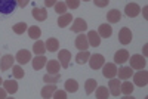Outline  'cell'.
<instances>
[{
  "mask_svg": "<svg viewBox=\"0 0 148 99\" xmlns=\"http://www.w3.org/2000/svg\"><path fill=\"white\" fill-rule=\"evenodd\" d=\"M133 84L139 86V87H145L148 84V72L145 70H138V72H135L133 76Z\"/></svg>",
  "mask_w": 148,
  "mask_h": 99,
  "instance_id": "1",
  "label": "cell"
},
{
  "mask_svg": "<svg viewBox=\"0 0 148 99\" xmlns=\"http://www.w3.org/2000/svg\"><path fill=\"white\" fill-rule=\"evenodd\" d=\"M16 0H0V14L9 15L16 8Z\"/></svg>",
  "mask_w": 148,
  "mask_h": 99,
  "instance_id": "2",
  "label": "cell"
},
{
  "mask_svg": "<svg viewBox=\"0 0 148 99\" xmlns=\"http://www.w3.org/2000/svg\"><path fill=\"white\" fill-rule=\"evenodd\" d=\"M89 65L92 70H99L102 68V65L105 64V58L101 55V53H95V55H90L89 56Z\"/></svg>",
  "mask_w": 148,
  "mask_h": 99,
  "instance_id": "3",
  "label": "cell"
},
{
  "mask_svg": "<svg viewBox=\"0 0 148 99\" xmlns=\"http://www.w3.org/2000/svg\"><path fill=\"white\" fill-rule=\"evenodd\" d=\"M147 65L145 56L142 55H132L130 56V68L132 70H144Z\"/></svg>",
  "mask_w": 148,
  "mask_h": 99,
  "instance_id": "4",
  "label": "cell"
},
{
  "mask_svg": "<svg viewBox=\"0 0 148 99\" xmlns=\"http://www.w3.org/2000/svg\"><path fill=\"white\" fill-rule=\"evenodd\" d=\"M102 76L105 79H113L117 76V67L113 62H107L102 65Z\"/></svg>",
  "mask_w": 148,
  "mask_h": 99,
  "instance_id": "5",
  "label": "cell"
},
{
  "mask_svg": "<svg viewBox=\"0 0 148 99\" xmlns=\"http://www.w3.org/2000/svg\"><path fill=\"white\" fill-rule=\"evenodd\" d=\"M58 61H59V64H61V67H62V68H68L70 61H71V52L70 51H65V49L59 51Z\"/></svg>",
  "mask_w": 148,
  "mask_h": 99,
  "instance_id": "6",
  "label": "cell"
},
{
  "mask_svg": "<svg viewBox=\"0 0 148 99\" xmlns=\"http://www.w3.org/2000/svg\"><path fill=\"white\" fill-rule=\"evenodd\" d=\"M119 40L121 44H129L132 42V31L127 27H123L119 33Z\"/></svg>",
  "mask_w": 148,
  "mask_h": 99,
  "instance_id": "7",
  "label": "cell"
},
{
  "mask_svg": "<svg viewBox=\"0 0 148 99\" xmlns=\"http://www.w3.org/2000/svg\"><path fill=\"white\" fill-rule=\"evenodd\" d=\"M14 62H15V58L12 55L2 56V61H0V71H8L9 68L14 67Z\"/></svg>",
  "mask_w": 148,
  "mask_h": 99,
  "instance_id": "8",
  "label": "cell"
},
{
  "mask_svg": "<svg viewBox=\"0 0 148 99\" xmlns=\"http://www.w3.org/2000/svg\"><path fill=\"white\" fill-rule=\"evenodd\" d=\"M86 28H88V24H86V21L83 18H76L71 25V31L73 33H83Z\"/></svg>",
  "mask_w": 148,
  "mask_h": 99,
  "instance_id": "9",
  "label": "cell"
},
{
  "mask_svg": "<svg viewBox=\"0 0 148 99\" xmlns=\"http://www.w3.org/2000/svg\"><path fill=\"white\" fill-rule=\"evenodd\" d=\"M15 61L19 64V65H25L27 62H30L31 61V53L28 52V51H19L18 53H16V56H15Z\"/></svg>",
  "mask_w": 148,
  "mask_h": 99,
  "instance_id": "10",
  "label": "cell"
},
{
  "mask_svg": "<svg viewBox=\"0 0 148 99\" xmlns=\"http://www.w3.org/2000/svg\"><path fill=\"white\" fill-rule=\"evenodd\" d=\"M139 12H141V8H139V5H136V3H129V5H126V8H125V14H126L129 18L138 16Z\"/></svg>",
  "mask_w": 148,
  "mask_h": 99,
  "instance_id": "11",
  "label": "cell"
},
{
  "mask_svg": "<svg viewBox=\"0 0 148 99\" xmlns=\"http://www.w3.org/2000/svg\"><path fill=\"white\" fill-rule=\"evenodd\" d=\"M76 47L79 51H88L89 47V42H88V36L84 34H79L76 37Z\"/></svg>",
  "mask_w": 148,
  "mask_h": 99,
  "instance_id": "12",
  "label": "cell"
},
{
  "mask_svg": "<svg viewBox=\"0 0 148 99\" xmlns=\"http://www.w3.org/2000/svg\"><path fill=\"white\" fill-rule=\"evenodd\" d=\"M108 90L113 96H119L120 95V79H110V83H108Z\"/></svg>",
  "mask_w": 148,
  "mask_h": 99,
  "instance_id": "13",
  "label": "cell"
},
{
  "mask_svg": "<svg viewBox=\"0 0 148 99\" xmlns=\"http://www.w3.org/2000/svg\"><path fill=\"white\" fill-rule=\"evenodd\" d=\"M126 61H129V52L126 49H120L114 55V62L116 64H125Z\"/></svg>",
  "mask_w": 148,
  "mask_h": 99,
  "instance_id": "14",
  "label": "cell"
},
{
  "mask_svg": "<svg viewBox=\"0 0 148 99\" xmlns=\"http://www.w3.org/2000/svg\"><path fill=\"white\" fill-rule=\"evenodd\" d=\"M88 42L93 47H98V46L101 44V37H99V34H98V31L92 30V31L88 33Z\"/></svg>",
  "mask_w": 148,
  "mask_h": 99,
  "instance_id": "15",
  "label": "cell"
},
{
  "mask_svg": "<svg viewBox=\"0 0 148 99\" xmlns=\"http://www.w3.org/2000/svg\"><path fill=\"white\" fill-rule=\"evenodd\" d=\"M46 68H47V72L49 74H58L59 72V68H61V64H59L58 59H49Z\"/></svg>",
  "mask_w": 148,
  "mask_h": 99,
  "instance_id": "16",
  "label": "cell"
},
{
  "mask_svg": "<svg viewBox=\"0 0 148 99\" xmlns=\"http://www.w3.org/2000/svg\"><path fill=\"white\" fill-rule=\"evenodd\" d=\"M98 34H99L101 39H108V37H111V34H113V28H111V25H108V24H102V25H99V28H98Z\"/></svg>",
  "mask_w": 148,
  "mask_h": 99,
  "instance_id": "17",
  "label": "cell"
},
{
  "mask_svg": "<svg viewBox=\"0 0 148 99\" xmlns=\"http://www.w3.org/2000/svg\"><path fill=\"white\" fill-rule=\"evenodd\" d=\"M31 14H33V18L36 21H45L47 18V12L45 8H34Z\"/></svg>",
  "mask_w": 148,
  "mask_h": 99,
  "instance_id": "18",
  "label": "cell"
},
{
  "mask_svg": "<svg viewBox=\"0 0 148 99\" xmlns=\"http://www.w3.org/2000/svg\"><path fill=\"white\" fill-rule=\"evenodd\" d=\"M107 19H108V22H111V24L120 22V19H121V12H120L119 9H111L108 14H107Z\"/></svg>",
  "mask_w": 148,
  "mask_h": 99,
  "instance_id": "19",
  "label": "cell"
},
{
  "mask_svg": "<svg viewBox=\"0 0 148 99\" xmlns=\"http://www.w3.org/2000/svg\"><path fill=\"white\" fill-rule=\"evenodd\" d=\"M46 58L43 56V55H37L34 59H31V62H33V68L36 70V71H39V70H42L45 65H46Z\"/></svg>",
  "mask_w": 148,
  "mask_h": 99,
  "instance_id": "20",
  "label": "cell"
},
{
  "mask_svg": "<svg viewBox=\"0 0 148 99\" xmlns=\"http://www.w3.org/2000/svg\"><path fill=\"white\" fill-rule=\"evenodd\" d=\"M117 76L121 80H127L133 76V70L130 67H121L120 70H117Z\"/></svg>",
  "mask_w": 148,
  "mask_h": 99,
  "instance_id": "21",
  "label": "cell"
},
{
  "mask_svg": "<svg viewBox=\"0 0 148 99\" xmlns=\"http://www.w3.org/2000/svg\"><path fill=\"white\" fill-rule=\"evenodd\" d=\"M3 87H5V90H6L8 93L14 95V93H16V90H18V83H16L15 80H6V81H3Z\"/></svg>",
  "mask_w": 148,
  "mask_h": 99,
  "instance_id": "22",
  "label": "cell"
},
{
  "mask_svg": "<svg viewBox=\"0 0 148 99\" xmlns=\"http://www.w3.org/2000/svg\"><path fill=\"white\" fill-rule=\"evenodd\" d=\"M71 19H73V15L71 14H62L59 18H58V25L61 27V28H65L67 25H70V22H71Z\"/></svg>",
  "mask_w": 148,
  "mask_h": 99,
  "instance_id": "23",
  "label": "cell"
},
{
  "mask_svg": "<svg viewBox=\"0 0 148 99\" xmlns=\"http://www.w3.org/2000/svg\"><path fill=\"white\" fill-rule=\"evenodd\" d=\"M45 44H46V51H49V52H56L58 49H59V42L55 39V37L47 39V42Z\"/></svg>",
  "mask_w": 148,
  "mask_h": 99,
  "instance_id": "24",
  "label": "cell"
},
{
  "mask_svg": "<svg viewBox=\"0 0 148 99\" xmlns=\"http://www.w3.org/2000/svg\"><path fill=\"white\" fill-rule=\"evenodd\" d=\"M55 90H56V86H55V84H47V86H45V87L42 89V98H45V99L52 98V95H53Z\"/></svg>",
  "mask_w": 148,
  "mask_h": 99,
  "instance_id": "25",
  "label": "cell"
},
{
  "mask_svg": "<svg viewBox=\"0 0 148 99\" xmlns=\"http://www.w3.org/2000/svg\"><path fill=\"white\" fill-rule=\"evenodd\" d=\"M33 52H34L36 55H43V53L46 52V44H45V42L37 40V42L34 43V46H33Z\"/></svg>",
  "mask_w": 148,
  "mask_h": 99,
  "instance_id": "26",
  "label": "cell"
},
{
  "mask_svg": "<svg viewBox=\"0 0 148 99\" xmlns=\"http://www.w3.org/2000/svg\"><path fill=\"white\" fill-rule=\"evenodd\" d=\"M65 90L70 92V93H74V92H77L79 90V83L76 80H73V79H68L65 81Z\"/></svg>",
  "mask_w": 148,
  "mask_h": 99,
  "instance_id": "27",
  "label": "cell"
},
{
  "mask_svg": "<svg viewBox=\"0 0 148 99\" xmlns=\"http://www.w3.org/2000/svg\"><path fill=\"white\" fill-rule=\"evenodd\" d=\"M133 92V84L130 81H125V83H120V93H125L126 96L132 95Z\"/></svg>",
  "mask_w": 148,
  "mask_h": 99,
  "instance_id": "28",
  "label": "cell"
},
{
  "mask_svg": "<svg viewBox=\"0 0 148 99\" xmlns=\"http://www.w3.org/2000/svg\"><path fill=\"white\" fill-rule=\"evenodd\" d=\"M59 79H61V76H59V72L58 74H46V76L43 77V80H45V83L46 84H56L58 81H59Z\"/></svg>",
  "mask_w": 148,
  "mask_h": 99,
  "instance_id": "29",
  "label": "cell"
},
{
  "mask_svg": "<svg viewBox=\"0 0 148 99\" xmlns=\"http://www.w3.org/2000/svg\"><path fill=\"white\" fill-rule=\"evenodd\" d=\"M96 80L95 79H89V80H86V84H84V90H86V93L88 95H90V93H93L95 92V89H96Z\"/></svg>",
  "mask_w": 148,
  "mask_h": 99,
  "instance_id": "30",
  "label": "cell"
},
{
  "mask_svg": "<svg viewBox=\"0 0 148 99\" xmlns=\"http://www.w3.org/2000/svg\"><path fill=\"white\" fill-rule=\"evenodd\" d=\"M89 56H90V53H89L88 51H80V52L77 53V56H76V62H77V64H84V62H88V61H89Z\"/></svg>",
  "mask_w": 148,
  "mask_h": 99,
  "instance_id": "31",
  "label": "cell"
},
{
  "mask_svg": "<svg viewBox=\"0 0 148 99\" xmlns=\"http://www.w3.org/2000/svg\"><path fill=\"white\" fill-rule=\"evenodd\" d=\"M42 36V30L37 27V25H33L28 28V37L30 39H34V40H39V37Z\"/></svg>",
  "mask_w": 148,
  "mask_h": 99,
  "instance_id": "32",
  "label": "cell"
},
{
  "mask_svg": "<svg viewBox=\"0 0 148 99\" xmlns=\"http://www.w3.org/2000/svg\"><path fill=\"white\" fill-rule=\"evenodd\" d=\"M96 98L98 99H107V98H110V90L105 87V86H99V87L96 89Z\"/></svg>",
  "mask_w": 148,
  "mask_h": 99,
  "instance_id": "33",
  "label": "cell"
},
{
  "mask_svg": "<svg viewBox=\"0 0 148 99\" xmlns=\"http://www.w3.org/2000/svg\"><path fill=\"white\" fill-rule=\"evenodd\" d=\"M27 31V24L25 22H18L14 25V33L15 34H24Z\"/></svg>",
  "mask_w": 148,
  "mask_h": 99,
  "instance_id": "34",
  "label": "cell"
},
{
  "mask_svg": "<svg viewBox=\"0 0 148 99\" xmlns=\"http://www.w3.org/2000/svg\"><path fill=\"white\" fill-rule=\"evenodd\" d=\"M53 8L56 10V14H65V12H67V5L64 2H56Z\"/></svg>",
  "mask_w": 148,
  "mask_h": 99,
  "instance_id": "35",
  "label": "cell"
},
{
  "mask_svg": "<svg viewBox=\"0 0 148 99\" xmlns=\"http://www.w3.org/2000/svg\"><path fill=\"white\" fill-rule=\"evenodd\" d=\"M12 70H14L15 79H24V70L21 68V65H14V67H12Z\"/></svg>",
  "mask_w": 148,
  "mask_h": 99,
  "instance_id": "36",
  "label": "cell"
},
{
  "mask_svg": "<svg viewBox=\"0 0 148 99\" xmlns=\"http://www.w3.org/2000/svg\"><path fill=\"white\" fill-rule=\"evenodd\" d=\"M65 5L70 9H77L80 6V0H65Z\"/></svg>",
  "mask_w": 148,
  "mask_h": 99,
  "instance_id": "37",
  "label": "cell"
},
{
  "mask_svg": "<svg viewBox=\"0 0 148 99\" xmlns=\"http://www.w3.org/2000/svg\"><path fill=\"white\" fill-rule=\"evenodd\" d=\"M52 98H55V99H65L67 98V92L65 90H55Z\"/></svg>",
  "mask_w": 148,
  "mask_h": 99,
  "instance_id": "38",
  "label": "cell"
},
{
  "mask_svg": "<svg viewBox=\"0 0 148 99\" xmlns=\"http://www.w3.org/2000/svg\"><path fill=\"white\" fill-rule=\"evenodd\" d=\"M93 3H95L98 8H105V6L110 3V0H93Z\"/></svg>",
  "mask_w": 148,
  "mask_h": 99,
  "instance_id": "39",
  "label": "cell"
},
{
  "mask_svg": "<svg viewBox=\"0 0 148 99\" xmlns=\"http://www.w3.org/2000/svg\"><path fill=\"white\" fill-rule=\"evenodd\" d=\"M56 2H58V0H45V6L46 8H52V6H55Z\"/></svg>",
  "mask_w": 148,
  "mask_h": 99,
  "instance_id": "40",
  "label": "cell"
},
{
  "mask_svg": "<svg viewBox=\"0 0 148 99\" xmlns=\"http://www.w3.org/2000/svg\"><path fill=\"white\" fill-rule=\"evenodd\" d=\"M28 3H30V0H16V5L21 8H25Z\"/></svg>",
  "mask_w": 148,
  "mask_h": 99,
  "instance_id": "41",
  "label": "cell"
},
{
  "mask_svg": "<svg viewBox=\"0 0 148 99\" xmlns=\"http://www.w3.org/2000/svg\"><path fill=\"white\" fill-rule=\"evenodd\" d=\"M6 95H8V92L5 90V87H3V89H0V99H5Z\"/></svg>",
  "mask_w": 148,
  "mask_h": 99,
  "instance_id": "42",
  "label": "cell"
},
{
  "mask_svg": "<svg viewBox=\"0 0 148 99\" xmlns=\"http://www.w3.org/2000/svg\"><path fill=\"white\" fill-rule=\"evenodd\" d=\"M3 83V80H2V77H0V84H2Z\"/></svg>",
  "mask_w": 148,
  "mask_h": 99,
  "instance_id": "43",
  "label": "cell"
},
{
  "mask_svg": "<svg viewBox=\"0 0 148 99\" xmlns=\"http://www.w3.org/2000/svg\"><path fill=\"white\" fill-rule=\"evenodd\" d=\"M84 2H89V0H84Z\"/></svg>",
  "mask_w": 148,
  "mask_h": 99,
  "instance_id": "44",
  "label": "cell"
}]
</instances>
